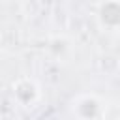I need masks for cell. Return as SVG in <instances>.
Segmentation results:
<instances>
[{
  "mask_svg": "<svg viewBox=\"0 0 120 120\" xmlns=\"http://www.w3.org/2000/svg\"><path fill=\"white\" fill-rule=\"evenodd\" d=\"M11 94H13V101L22 107V109H32L36 107V103L39 101V84L30 79V77H21L17 81L11 82Z\"/></svg>",
  "mask_w": 120,
  "mask_h": 120,
  "instance_id": "cell-2",
  "label": "cell"
},
{
  "mask_svg": "<svg viewBox=\"0 0 120 120\" xmlns=\"http://www.w3.org/2000/svg\"><path fill=\"white\" fill-rule=\"evenodd\" d=\"M98 19L101 22V26L114 30L120 26V0H105L99 6L98 11Z\"/></svg>",
  "mask_w": 120,
  "mask_h": 120,
  "instance_id": "cell-3",
  "label": "cell"
},
{
  "mask_svg": "<svg viewBox=\"0 0 120 120\" xmlns=\"http://www.w3.org/2000/svg\"><path fill=\"white\" fill-rule=\"evenodd\" d=\"M69 112L77 118H101L107 112V99L98 94H77L69 101Z\"/></svg>",
  "mask_w": 120,
  "mask_h": 120,
  "instance_id": "cell-1",
  "label": "cell"
}]
</instances>
